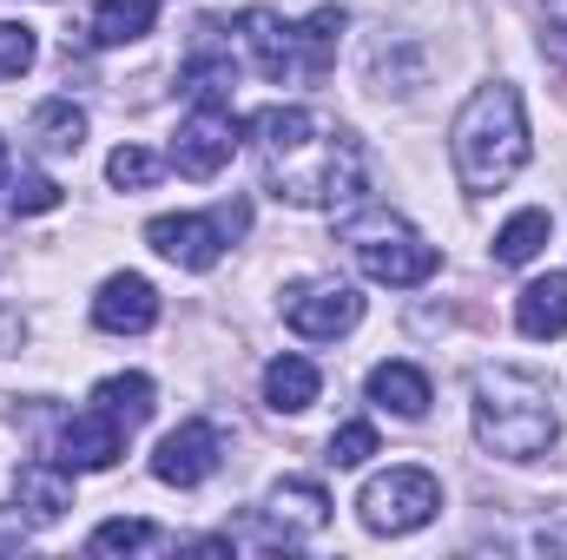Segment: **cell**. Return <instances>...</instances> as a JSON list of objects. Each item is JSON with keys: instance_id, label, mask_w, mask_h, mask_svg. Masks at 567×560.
Masks as SVG:
<instances>
[{"instance_id": "6da1fadb", "label": "cell", "mask_w": 567, "mask_h": 560, "mask_svg": "<svg viewBox=\"0 0 567 560\" xmlns=\"http://www.w3.org/2000/svg\"><path fill=\"white\" fill-rule=\"evenodd\" d=\"M251 145H258V172H265V191L278 205L297 211H343L363 198V178H370V158L363 139L310 106H265L251 120Z\"/></svg>"}, {"instance_id": "7a4b0ae2", "label": "cell", "mask_w": 567, "mask_h": 560, "mask_svg": "<svg viewBox=\"0 0 567 560\" xmlns=\"http://www.w3.org/2000/svg\"><path fill=\"white\" fill-rule=\"evenodd\" d=\"M468 422L475 442L502 462H535L555 448L561 409H555V383L522 370V363H482L468 383Z\"/></svg>"}, {"instance_id": "3957f363", "label": "cell", "mask_w": 567, "mask_h": 560, "mask_svg": "<svg viewBox=\"0 0 567 560\" xmlns=\"http://www.w3.org/2000/svg\"><path fill=\"white\" fill-rule=\"evenodd\" d=\"M449 158H455L462 191H475V198L502 191L528 165V113H522V93L502 86V80L495 86H475L468 106L449 126Z\"/></svg>"}, {"instance_id": "277c9868", "label": "cell", "mask_w": 567, "mask_h": 560, "mask_svg": "<svg viewBox=\"0 0 567 560\" xmlns=\"http://www.w3.org/2000/svg\"><path fill=\"white\" fill-rule=\"evenodd\" d=\"M343 245H350V258H357L363 278L390 283V290H416V283H429L435 265H442L435 245H429L410 218H396V211H357V218L343 225Z\"/></svg>"}, {"instance_id": "5b68a950", "label": "cell", "mask_w": 567, "mask_h": 560, "mask_svg": "<svg viewBox=\"0 0 567 560\" xmlns=\"http://www.w3.org/2000/svg\"><path fill=\"white\" fill-rule=\"evenodd\" d=\"M435 515H442V481H435L429 468H383V475H370L363 495H357V521H363L370 535H383V541L416 535Z\"/></svg>"}, {"instance_id": "8992f818", "label": "cell", "mask_w": 567, "mask_h": 560, "mask_svg": "<svg viewBox=\"0 0 567 560\" xmlns=\"http://www.w3.org/2000/svg\"><path fill=\"white\" fill-rule=\"evenodd\" d=\"M238 231H245V205H225V211H165V218L145 225V245L165 265H178V271H212Z\"/></svg>"}, {"instance_id": "52a82bcc", "label": "cell", "mask_w": 567, "mask_h": 560, "mask_svg": "<svg viewBox=\"0 0 567 560\" xmlns=\"http://www.w3.org/2000/svg\"><path fill=\"white\" fill-rule=\"evenodd\" d=\"M278 310L303 343H337L363 323V290L343 278H303L278 297Z\"/></svg>"}, {"instance_id": "ba28073f", "label": "cell", "mask_w": 567, "mask_h": 560, "mask_svg": "<svg viewBox=\"0 0 567 560\" xmlns=\"http://www.w3.org/2000/svg\"><path fill=\"white\" fill-rule=\"evenodd\" d=\"M238 133L245 126L231 120V106H198L172 139V172L178 178H218L231 165V152H238Z\"/></svg>"}, {"instance_id": "9c48e42d", "label": "cell", "mask_w": 567, "mask_h": 560, "mask_svg": "<svg viewBox=\"0 0 567 560\" xmlns=\"http://www.w3.org/2000/svg\"><path fill=\"white\" fill-rule=\"evenodd\" d=\"M218 455H225V442H218L212 422H178V428L152 448V475H158L165 488H198V481L218 475Z\"/></svg>"}, {"instance_id": "30bf717a", "label": "cell", "mask_w": 567, "mask_h": 560, "mask_svg": "<svg viewBox=\"0 0 567 560\" xmlns=\"http://www.w3.org/2000/svg\"><path fill=\"white\" fill-rule=\"evenodd\" d=\"M120 455H126V422H113L106 409H80V416L60 428V468L66 475L113 468Z\"/></svg>"}, {"instance_id": "8fae6325", "label": "cell", "mask_w": 567, "mask_h": 560, "mask_svg": "<svg viewBox=\"0 0 567 560\" xmlns=\"http://www.w3.org/2000/svg\"><path fill=\"white\" fill-rule=\"evenodd\" d=\"M265 515H271V528H278V541H310V535H323L330 528V495H323V481H303V475H284L278 488L265 495Z\"/></svg>"}, {"instance_id": "7c38bea8", "label": "cell", "mask_w": 567, "mask_h": 560, "mask_svg": "<svg viewBox=\"0 0 567 560\" xmlns=\"http://www.w3.org/2000/svg\"><path fill=\"white\" fill-rule=\"evenodd\" d=\"M93 323L100 330H113V336H140L158 323V290L140 278V271H120V278L100 283V297H93Z\"/></svg>"}, {"instance_id": "4fadbf2b", "label": "cell", "mask_w": 567, "mask_h": 560, "mask_svg": "<svg viewBox=\"0 0 567 560\" xmlns=\"http://www.w3.org/2000/svg\"><path fill=\"white\" fill-rule=\"evenodd\" d=\"M238 27H245V53H251V66L265 73V80H290V73H303V60H297V27L278 20L271 7H251V13H238Z\"/></svg>"}, {"instance_id": "5bb4252c", "label": "cell", "mask_w": 567, "mask_h": 560, "mask_svg": "<svg viewBox=\"0 0 567 560\" xmlns=\"http://www.w3.org/2000/svg\"><path fill=\"white\" fill-rule=\"evenodd\" d=\"M363 396L377 403V409H390L396 422H423L429 416V376L416 370V363H377L370 370V383H363Z\"/></svg>"}, {"instance_id": "9a60e30c", "label": "cell", "mask_w": 567, "mask_h": 560, "mask_svg": "<svg viewBox=\"0 0 567 560\" xmlns=\"http://www.w3.org/2000/svg\"><path fill=\"white\" fill-rule=\"evenodd\" d=\"M13 501H20V515H27L33 528H53V521L73 508V481H66V468H53V462H27V468L13 475Z\"/></svg>"}, {"instance_id": "2e32d148", "label": "cell", "mask_w": 567, "mask_h": 560, "mask_svg": "<svg viewBox=\"0 0 567 560\" xmlns=\"http://www.w3.org/2000/svg\"><path fill=\"white\" fill-rule=\"evenodd\" d=\"M515 330L535 336V343L567 336V271H548V278H535L515 297Z\"/></svg>"}, {"instance_id": "e0dca14e", "label": "cell", "mask_w": 567, "mask_h": 560, "mask_svg": "<svg viewBox=\"0 0 567 560\" xmlns=\"http://www.w3.org/2000/svg\"><path fill=\"white\" fill-rule=\"evenodd\" d=\"M317 390H323V376H317L310 356H271V363H265V403H271L278 416H303V409L317 403Z\"/></svg>"}, {"instance_id": "ac0fdd59", "label": "cell", "mask_w": 567, "mask_h": 560, "mask_svg": "<svg viewBox=\"0 0 567 560\" xmlns=\"http://www.w3.org/2000/svg\"><path fill=\"white\" fill-rule=\"evenodd\" d=\"M548 238H555V218H548L542 205H528V211H515V218L495 231V265H502V271H522V265L542 258Z\"/></svg>"}, {"instance_id": "d6986e66", "label": "cell", "mask_w": 567, "mask_h": 560, "mask_svg": "<svg viewBox=\"0 0 567 560\" xmlns=\"http://www.w3.org/2000/svg\"><path fill=\"white\" fill-rule=\"evenodd\" d=\"M343 27H350V13H343V7H317L310 20H297V60H303V73H310V80H323V73H330Z\"/></svg>"}, {"instance_id": "ffe728a7", "label": "cell", "mask_w": 567, "mask_h": 560, "mask_svg": "<svg viewBox=\"0 0 567 560\" xmlns=\"http://www.w3.org/2000/svg\"><path fill=\"white\" fill-rule=\"evenodd\" d=\"M93 409H106L113 422L140 428V422H152V409H158V390H152V376L126 370V376H106V383L93 390Z\"/></svg>"}, {"instance_id": "44dd1931", "label": "cell", "mask_w": 567, "mask_h": 560, "mask_svg": "<svg viewBox=\"0 0 567 560\" xmlns=\"http://www.w3.org/2000/svg\"><path fill=\"white\" fill-rule=\"evenodd\" d=\"M27 133L40 139V152H53V158H73V152L86 145V113H80L73 100H40Z\"/></svg>"}, {"instance_id": "7402d4cb", "label": "cell", "mask_w": 567, "mask_h": 560, "mask_svg": "<svg viewBox=\"0 0 567 560\" xmlns=\"http://www.w3.org/2000/svg\"><path fill=\"white\" fill-rule=\"evenodd\" d=\"M152 20H158V0H100L93 7V40L100 46H133L152 33Z\"/></svg>"}, {"instance_id": "603a6c76", "label": "cell", "mask_w": 567, "mask_h": 560, "mask_svg": "<svg viewBox=\"0 0 567 560\" xmlns=\"http://www.w3.org/2000/svg\"><path fill=\"white\" fill-rule=\"evenodd\" d=\"M231 80H238L231 53H192V60H185V93H192L198 106H225V100H231Z\"/></svg>"}, {"instance_id": "cb8c5ba5", "label": "cell", "mask_w": 567, "mask_h": 560, "mask_svg": "<svg viewBox=\"0 0 567 560\" xmlns=\"http://www.w3.org/2000/svg\"><path fill=\"white\" fill-rule=\"evenodd\" d=\"M158 152H145V145H120L113 158H106V178L120 185V191H145V185H158Z\"/></svg>"}, {"instance_id": "d4e9b609", "label": "cell", "mask_w": 567, "mask_h": 560, "mask_svg": "<svg viewBox=\"0 0 567 560\" xmlns=\"http://www.w3.org/2000/svg\"><path fill=\"white\" fill-rule=\"evenodd\" d=\"M152 541H158V528L126 515V521H100L86 548H93V554H140V548H152Z\"/></svg>"}, {"instance_id": "484cf974", "label": "cell", "mask_w": 567, "mask_h": 560, "mask_svg": "<svg viewBox=\"0 0 567 560\" xmlns=\"http://www.w3.org/2000/svg\"><path fill=\"white\" fill-rule=\"evenodd\" d=\"M33 60H40V40H33V27H20V20H0V80H20Z\"/></svg>"}, {"instance_id": "4316f807", "label": "cell", "mask_w": 567, "mask_h": 560, "mask_svg": "<svg viewBox=\"0 0 567 560\" xmlns=\"http://www.w3.org/2000/svg\"><path fill=\"white\" fill-rule=\"evenodd\" d=\"M7 198H13V211H20V218H40V211H53V205H60V185H53L47 172H20V178L7 185Z\"/></svg>"}, {"instance_id": "83f0119b", "label": "cell", "mask_w": 567, "mask_h": 560, "mask_svg": "<svg viewBox=\"0 0 567 560\" xmlns=\"http://www.w3.org/2000/svg\"><path fill=\"white\" fill-rule=\"evenodd\" d=\"M370 455H377V428H370V422H343V428L330 435V462H337V468H363Z\"/></svg>"}, {"instance_id": "f1b7e54d", "label": "cell", "mask_w": 567, "mask_h": 560, "mask_svg": "<svg viewBox=\"0 0 567 560\" xmlns=\"http://www.w3.org/2000/svg\"><path fill=\"white\" fill-rule=\"evenodd\" d=\"M548 46L567 53V0H548Z\"/></svg>"}, {"instance_id": "f546056e", "label": "cell", "mask_w": 567, "mask_h": 560, "mask_svg": "<svg viewBox=\"0 0 567 560\" xmlns=\"http://www.w3.org/2000/svg\"><path fill=\"white\" fill-rule=\"evenodd\" d=\"M13 185V158H7V139H0V191Z\"/></svg>"}]
</instances>
